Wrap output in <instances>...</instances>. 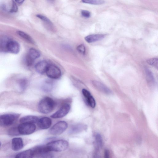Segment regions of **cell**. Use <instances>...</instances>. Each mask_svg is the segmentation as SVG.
<instances>
[{
  "instance_id": "cell-26",
  "label": "cell",
  "mask_w": 158,
  "mask_h": 158,
  "mask_svg": "<svg viewBox=\"0 0 158 158\" xmlns=\"http://www.w3.org/2000/svg\"><path fill=\"white\" fill-rule=\"evenodd\" d=\"M147 62L149 65L158 69V60L157 58H154L148 59L147 60Z\"/></svg>"
},
{
  "instance_id": "cell-13",
  "label": "cell",
  "mask_w": 158,
  "mask_h": 158,
  "mask_svg": "<svg viewBox=\"0 0 158 158\" xmlns=\"http://www.w3.org/2000/svg\"><path fill=\"white\" fill-rule=\"evenodd\" d=\"M49 64L45 60H42L38 62L35 66L36 72L39 73L43 74L46 73Z\"/></svg>"
},
{
  "instance_id": "cell-6",
  "label": "cell",
  "mask_w": 158,
  "mask_h": 158,
  "mask_svg": "<svg viewBox=\"0 0 158 158\" xmlns=\"http://www.w3.org/2000/svg\"><path fill=\"white\" fill-rule=\"evenodd\" d=\"M20 134L28 135L33 133L36 129L34 124L22 123L17 127Z\"/></svg>"
},
{
  "instance_id": "cell-10",
  "label": "cell",
  "mask_w": 158,
  "mask_h": 158,
  "mask_svg": "<svg viewBox=\"0 0 158 158\" xmlns=\"http://www.w3.org/2000/svg\"><path fill=\"white\" fill-rule=\"evenodd\" d=\"M82 93L87 104L91 108L95 107L96 106L95 101L90 92L84 89L82 90Z\"/></svg>"
},
{
  "instance_id": "cell-30",
  "label": "cell",
  "mask_w": 158,
  "mask_h": 158,
  "mask_svg": "<svg viewBox=\"0 0 158 158\" xmlns=\"http://www.w3.org/2000/svg\"><path fill=\"white\" fill-rule=\"evenodd\" d=\"M81 13L82 15L85 18H88L90 16V12L87 10H82Z\"/></svg>"
},
{
  "instance_id": "cell-11",
  "label": "cell",
  "mask_w": 158,
  "mask_h": 158,
  "mask_svg": "<svg viewBox=\"0 0 158 158\" xmlns=\"http://www.w3.org/2000/svg\"><path fill=\"white\" fill-rule=\"evenodd\" d=\"M7 50L10 52L14 54H17L19 51L20 47L17 42L11 40L8 41L6 45Z\"/></svg>"
},
{
  "instance_id": "cell-14",
  "label": "cell",
  "mask_w": 158,
  "mask_h": 158,
  "mask_svg": "<svg viewBox=\"0 0 158 158\" xmlns=\"http://www.w3.org/2000/svg\"><path fill=\"white\" fill-rule=\"evenodd\" d=\"M23 146V140L20 137H16L12 139L11 142V147L14 151L21 150Z\"/></svg>"
},
{
  "instance_id": "cell-15",
  "label": "cell",
  "mask_w": 158,
  "mask_h": 158,
  "mask_svg": "<svg viewBox=\"0 0 158 158\" xmlns=\"http://www.w3.org/2000/svg\"><path fill=\"white\" fill-rule=\"evenodd\" d=\"M92 83L99 91L107 94H110L111 93L110 90L102 82L97 81H93Z\"/></svg>"
},
{
  "instance_id": "cell-29",
  "label": "cell",
  "mask_w": 158,
  "mask_h": 158,
  "mask_svg": "<svg viewBox=\"0 0 158 158\" xmlns=\"http://www.w3.org/2000/svg\"><path fill=\"white\" fill-rule=\"evenodd\" d=\"M77 51L80 53L84 55L85 53V47L83 44L78 45L77 48Z\"/></svg>"
},
{
  "instance_id": "cell-5",
  "label": "cell",
  "mask_w": 158,
  "mask_h": 158,
  "mask_svg": "<svg viewBox=\"0 0 158 158\" xmlns=\"http://www.w3.org/2000/svg\"><path fill=\"white\" fill-rule=\"evenodd\" d=\"M68 127L67 123L64 121H60L56 123L50 129L49 132L53 135H59L63 133Z\"/></svg>"
},
{
  "instance_id": "cell-21",
  "label": "cell",
  "mask_w": 158,
  "mask_h": 158,
  "mask_svg": "<svg viewBox=\"0 0 158 158\" xmlns=\"http://www.w3.org/2000/svg\"><path fill=\"white\" fill-rule=\"evenodd\" d=\"M17 33L19 36L27 41L31 44H34V42L32 38L26 33L22 31H18Z\"/></svg>"
},
{
  "instance_id": "cell-28",
  "label": "cell",
  "mask_w": 158,
  "mask_h": 158,
  "mask_svg": "<svg viewBox=\"0 0 158 158\" xmlns=\"http://www.w3.org/2000/svg\"><path fill=\"white\" fill-rule=\"evenodd\" d=\"M8 134L12 136H15L20 135L17 127H13L10 128L8 131Z\"/></svg>"
},
{
  "instance_id": "cell-1",
  "label": "cell",
  "mask_w": 158,
  "mask_h": 158,
  "mask_svg": "<svg viewBox=\"0 0 158 158\" xmlns=\"http://www.w3.org/2000/svg\"><path fill=\"white\" fill-rule=\"evenodd\" d=\"M54 100L49 97H45L42 99L38 105V109L41 113L47 114L52 112L54 108Z\"/></svg>"
},
{
  "instance_id": "cell-8",
  "label": "cell",
  "mask_w": 158,
  "mask_h": 158,
  "mask_svg": "<svg viewBox=\"0 0 158 158\" xmlns=\"http://www.w3.org/2000/svg\"><path fill=\"white\" fill-rule=\"evenodd\" d=\"M40 54L39 51L33 48L29 49L26 57V61L28 66H31L34 63V60L39 58Z\"/></svg>"
},
{
  "instance_id": "cell-33",
  "label": "cell",
  "mask_w": 158,
  "mask_h": 158,
  "mask_svg": "<svg viewBox=\"0 0 158 158\" xmlns=\"http://www.w3.org/2000/svg\"><path fill=\"white\" fill-rule=\"evenodd\" d=\"M24 0H22L15 1L16 2H17L19 4H21V3H23V2H24Z\"/></svg>"
},
{
  "instance_id": "cell-12",
  "label": "cell",
  "mask_w": 158,
  "mask_h": 158,
  "mask_svg": "<svg viewBox=\"0 0 158 158\" xmlns=\"http://www.w3.org/2000/svg\"><path fill=\"white\" fill-rule=\"evenodd\" d=\"M52 124L51 119L48 117H43L39 119L37 122L38 126L41 129H45L49 128Z\"/></svg>"
},
{
  "instance_id": "cell-16",
  "label": "cell",
  "mask_w": 158,
  "mask_h": 158,
  "mask_svg": "<svg viewBox=\"0 0 158 158\" xmlns=\"http://www.w3.org/2000/svg\"><path fill=\"white\" fill-rule=\"evenodd\" d=\"M105 35L103 34H96L88 35L85 38V40L88 43L96 42L103 39Z\"/></svg>"
},
{
  "instance_id": "cell-27",
  "label": "cell",
  "mask_w": 158,
  "mask_h": 158,
  "mask_svg": "<svg viewBox=\"0 0 158 158\" xmlns=\"http://www.w3.org/2000/svg\"><path fill=\"white\" fill-rule=\"evenodd\" d=\"M19 84L21 89L23 90L26 88L27 85L28 81L25 79H22L19 81Z\"/></svg>"
},
{
  "instance_id": "cell-7",
  "label": "cell",
  "mask_w": 158,
  "mask_h": 158,
  "mask_svg": "<svg viewBox=\"0 0 158 158\" xmlns=\"http://www.w3.org/2000/svg\"><path fill=\"white\" fill-rule=\"evenodd\" d=\"M47 76L53 79H57L59 78L61 75V70L57 66L49 64L46 73Z\"/></svg>"
},
{
  "instance_id": "cell-17",
  "label": "cell",
  "mask_w": 158,
  "mask_h": 158,
  "mask_svg": "<svg viewBox=\"0 0 158 158\" xmlns=\"http://www.w3.org/2000/svg\"><path fill=\"white\" fill-rule=\"evenodd\" d=\"M39 119L38 118L35 116L28 115L22 118L20 120L22 123H28L34 124L37 122Z\"/></svg>"
},
{
  "instance_id": "cell-3",
  "label": "cell",
  "mask_w": 158,
  "mask_h": 158,
  "mask_svg": "<svg viewBox=\"0 0 158 158\" xmlns=\"http://www.w3.org/2000/svg\"><path fill=\"white\" fill-rule=\"evenodd\" d=\"M34 157L37 158H47L51 156V152L46 145H40L31 149Z\"/></svg>"
},
{
  "instance_id": "cell-25",
  "label": "cell",
  "mask_w": 158,
  "mask_h": 158,
  "mask_svg": "<svg viewBox=\"0 0 158 158\" xmlns=\"http://www.w3.org/2000/svg\"><path fill=\"white\" fill-rule=\"evenodd\" d=\"M145 72L147 75V77L148 81L150 83L153 84L154 82V79L153 74L151 71L149 69L146 68Z\"/></svg>"
},
{
  "instance_id": "cell-32",
  "label": "cell",
  "mask_w": 158,
  "mask_h": 158,
  "mask_svg": "<svg viewBox=\"0 0 158 158\" xmlns=\"http://www.w3.org/2000/svg\"><path fill=\"white\" fill-rule=\"evenodd\" d=\"M104 156V158H110V152L107 149H106L105 150Z\"/></svg>"
},
{
  "instance_id": "cell-9",
  "label": "cell",
  "mask_w": 158,
  "mask_h": 158,
  "mask_svg": "<svg viewBox=\"0 0 158 158\" xmlns=\"http://www.w3.org/2000/svg\"><path fill=\"white\" fill-rule=\"evenodd\" d=\"M70 109V105L69 104H64L57 111L52 114L51 117L53 118L63 117L68 113Z\"/></svg>"
},
{
  "instance_id": "cell-20",
  "label": "cell",
  "mask_w": 158,
  "mask_h": 158,
  "mask_svg": "<svg viewBox=\"0 0 158 158\" xmlns=\"http://www.w3.org/2000/svg\"><path fill=\"white\" fill-rule=\"evenodd\" d=\"M95 150H99L103 145V140L101 135L98 133H96L94 136Z\"/></svg>"
},
{
  "instance_id": "cell-34",
  "label": "cell",
  "mask_w": 158,
  "mask_h": 158,
  "mask_svg": "<svg viewBox=\"0 0 158 158\" xmlns=\"http://www.w3.org/2000/svg\"><path fill=\"white\" fill-rule=\"evenodd\" d=\"M1 142L0 141V147L1 146Z\"/></svg>"
},
{
  "instance_id": "cell-23",
  "label": "cell",
  "mask_w": 158,
  "mask_h": 158,
  "mask_svg": "<svg viewBox=\"0 0 158 158\" xmlns=\"http://www.w3.org/2000/svg\"><path fill=\"white\" fill-rule=\"evenodd\" d=\"M36 16L40 19L42 20L46 24H47L50 27H52L53 24L51 21L46 16L43 15H41L38 14Z\"/></svg>"
},
{
  "instance_id": "cell-18",
  "label": "cell",
  "mask_w": 158,
  "mask_h": 158,
  "mask_svg": "<svg viewBox=\"0 0 158 158\" xmlns=\"http://www.w3.org/2000/svg\"><path fill=\"white\" fill-rule=\"evenodd\" d=\"M87 128L86 125L83 124H78L73 126L70 129L69 132L71 134H75L80 133Z\"/></svg>"
},
{
  "instance_id": "cell-31",
  "label": "cell",
  "mask_w": 158,
  "mask_h": 158,
  "mask_svg": "<svg viewBox=\"0 0 158 158\" xmlns=\"http://www.w3.org/2000/svg\"><path fill=\"white\" fill-rule=\"evenodd\" d=\"M18 10V6L15 1H13L12 7L10 12H15Z\"/></svg>"
},
{
  "instance_id": "cell-4",
  "label": "cell",
  "mask_w": 158,
  "mask_h": 158,
  "mask_svg": "<svg viewBox=\"0 0 158 158\" xmlns=\"http://www.w3.org/2000/svg\"><path fill=\"white\" fill-rule=\"evenodd\" d=\"M19 116L18 114H8L0 115V126L6 127L10 126L17 120Z\"/></svg>"
},
{
  "instance_id": "cell-22",
  "label": "cell",
  "mask_w": 158,
  "mask_h": 158,
  "mask_svg": "<svg viewBox=\"0 0 158 158\" xmlns=\"http://www.w3.org/2000/svg\"><path fill=\"white\" fill-rule=\"evenodd\" d=\"M53 82L50 81H46L43 83L42 88L45 92H49L52 90L53 86Z\"/></svg>"
},
{
  "instance_id": "cell-19",
  "label": "cell",
  "mask_w": 158,
  "mask_h": 158,
  "mask_svg": "<svg viewBox=\"0 0 158 158\" xmlns=\"http://www.w3.org/2000/svg\"><path fill=\"white\" fill-rule=\"evenodd\" d=\"M33 154L31 149L27 150L17 154L15 158H33Z\"/></svg>"
},
{
  "instance_id": "cell-2",
  "label": "cell",
  "mask_w": 158,
  "mask_h": 158,
  "mask_svg": "<svg viewBox=\"0 0 158 158\" xmlns=\"http://www.w3.org/2000/svg\"><path fill=\"white\" fill-rule=\"evenodd\" d=\"M46 145L51 152H60L67 148L69 143L65 140L61 139L50 142Z\"/></svg>"
},
{
  "instance_id": "cell-24",
  "label": "cell",
  "mask_w": 158,
  "mask_h": 158,
  "mask_svg": "<svg viewBox=\"0 0 158 158\" xmlns=\"http://www.w3.org/2000/svg\"><path fill=\"white\" fill-rule=\"evenodd\" d=\"M82 2L94 5H100L105 3V1L102 0H84Z\"/></svg>"
}]
</instances>
